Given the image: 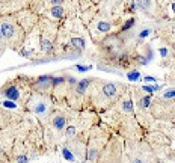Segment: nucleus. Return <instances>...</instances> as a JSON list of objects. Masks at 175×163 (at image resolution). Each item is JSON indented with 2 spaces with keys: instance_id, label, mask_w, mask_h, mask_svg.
I'll return each instance as SVG.
<instances>
[{
  "instance_id": "f257e3e1",
  "label": "nucleus",
  "mask_w": 175,
  "mask_h": 163,
  "mask_svg": "<svg viewBox=\"0 0 175 163\" xmlns=\"http://www.w3.org/2000/svg\"><path fill=\"white\" fill-rule=\"evenodd\" d=\"M51 79L53 77H49V76H42L38 79V82L35 83V89L36 91H47L50 86H53L51 83Z\"/></svg>"
},
{
  "instance_id": "f03ea898",
  "label": "nucleus",
  "mask_w": 175,
  "mask_h": 163,
  "mask_svg": "<svg viewBox=\"0 0 175 163\" xmlns=\"http://www.w3.org/2000/svg\"><path fill=\"white\" fill-rule=\"evenodd\" d=\"M0 30H2L3 38H6V39H12L14 35H15V27L11 23H2V26H0Z\"/></svg>"
},
{
  "instance_id": "7ed1b4c3",
  "label": "nucleus",
  "mask_w": 175,
  "mask_h": 163,
  "mask_svg": "<svg viewBox=\"0 0 175 163\" xmlns=\"http://www.w3.org/2000/svg\"><path fill=\"white\" fill-rule=\"evenodd\" d=\"M103 94H104V97H107V98H115L116 94H118L116 85L115 83H106L103 86Z\"/></svg>"
},
{
  "instance_id": "20e7f679",
  "label": "nucleus",
  "mask_w": 175,
  "mask_h": 163,
  "mask_svg": "<svg viewBox=\"0 0 175 163\" xmlns=\"http://www.w3.org/2000/svg\"><path fill=\"white\" fill-rule=\"evenodd\" d=\"M3 95L6 97V98H9V100H18V97H20V94H18V89L15 88V86H9V88H6L3 91Z\"/></svg>"
},
{
  "instance_id": "39448f33",
  "label": "nucleus",
  "mask_w": 175,
  "mask_h": 163,
  "mask_svg": "<svg viewBox=\"0 0 175 163\" xmlns=\"http://www.w3.org/2000/svg\"><path fill=\"white\" fill-rule=\"evenodd\" d=\"M65 124H67V119H65V116H62V115H57V116L53 119V127L56 130H63L65 128Z\"/></svg>"
},
{
  "instance_id": "423d86ee",
  "label": "nucleus",
  "mask_w": 175,
  "mask_h": 163,
  "mask_svg": "<svg viewBox=\"0 0 175 163\" xmlns=\"http://www.w3.org/2000/svg\"><path fill=\"white\" fill-rule=\"evenodd\" d=\"M47 109H49V106H47V103H45V101H36V103H35V106H33L35 113H38V115H45Z\"/></svg>"
},
{
  "instance_id": "0eeeda50",
  "label": "nucleus",
  "mask_w": 175,
  "mask_h": 163,
  "mask_svg": "<svg viewBox=\"0 0 175 163\" xmlns=\"http://www.w3.org/2000/svg\"><path fill=\"white\" fill-rule=\"evenodd\" d=\"M137 6L144 12H150L152 8V0H137Z\"/></svg>"
},
{
  "instance_id": "6e6552de",
  "label": "nucleus",
  "mask_w": 175,
  "mask_h": 163,
  "mask_svg": "<svg viewBox=\"0 0 175 163\" xmlns=\"http://www.w3.org/2000/svg\"><path fill=\"white\" fill-rule=\"evenodd\" d=\"M51 15H53L55 18L63 17V8L61 6V5H56V6H53V8H51Z\"/></svg>"
},
{
  "instance_id": "1a4fd4ad",
  "label": "nucleus",
  "mask_w": 175,
  "mask_h": 163,
  "mask_svg": "<svg viewBox=\"0 0 175 163\" xmlns=\"http://www.w3.org/2000/svg\"><path fill=\"white\" fill-rule=\"evenodd\" d=\"M88 86H89V80H88V79H83V80H80V83L77 85V92L79 94H83L85 89H86Z\"/></svg>"
},
{
  "instance_id": "9d476101",
  "label": "nucleus",
  "mask_w": 175,
  "mask_h": 163,
  "mask_svg": "<svg viewBox=\"0 0 175 163\" xmlns=\"http://www.w3.org/2000/svg\"><path fill=\"white\" fill-rule=\"evenodd\" d=\"M62 154H63V157H65L68 162H76V157L73 156V152L68 150V148H63L62 150Z\"/></svg>"
},
{
  "instance_id": "9b49d317",
  "label": "nucleus",
  "mask_w": 175,
  "mask_h": 163,
  "mask_svg": "<svg viewBox=\"0 0 175 163\" xmlns=\"http://www.w3.org/2000/svg\"><path fill=\"white\" fill-rule=\"evenodd\" d=\"M71 45L77 47V49H83V47H85V41L82 38H73L71 39Z\"/></svg>"
},
{
  "instance_id": "f8f14e48",
  "label": "nucleus",
  "mask_w": 175,
  "mask_h": 163,
  "mask_svg": "<svg viewBox=\"0 0 175 163\" xmlns=\"http://www.w3.org/2000/svg\"><path fill=\"white\" fill-rule=\"evenodd\" d=\"M110 27H112V26H110L109 23H106V21H100L98 23V30L100 32H109Z\"/></svg>"
},
{
  "instance_id": "ddd939ff",
  "label": "nucleus",
  "mask_w": 175,
  "mask_h": 163,
  "mask_svg": "<svg viewBox=\"0 0 175 163\" xmlns=\"http://www.w3.org/2000/svg\"><path fill=\"white\" fill-rule=\"evenodd\" d=\"M150 103H151V97L150 95H146V97H144V98H142L140 100V107H148V106H150Z\"/></svg>"
},
{
  "instance_id": "4468645a",
  "label": "nucleus",
  "mask_w": 175,
  "mask_h": 163,
  "mask_svg": "<svg viewBox=\"0 0 175 163\" xmlns=\"http://www.w3.org/2000/svg\"><path fill=\"white\" fill-rule=\"evenodd\" d=\"M127 77H128V80L136 82L137 79H139V73H137V71H130L128 74H127Z\"/></svg>"
},
{
  "instance_id": "2eb2a0df",
  "label": "nucleus",
  "mask_w": 175,
  "mask_h": 163,
  "mask_svg": "<svg viewBox=\"0 0 175 163\" xmlns=\"http://www.w3.org/2000/svg\"><path fill=\"white\" fill-rule=\"evenodd\" d=\"M163 98L165 100H169V98H175V91L174 89H168L166 91V94L163 95Z\"/></svg>"
},
{
  "instance_id": "dca6fc26",
  "label": "nucleus",
  "mask_w": 175,
  "mask_h": 163,
  "mask_svg": "<svg viewBox=\"0 0 175 163\" xmlns=\"http://www.w3.org/2000/svg\"><path fill=\"white\" fill-rule=\"evenodd\" d=\"M65 134L68 136V138H71V136L76 134V127H68L67 131H65Z\"/></svg>"
},
{
  "instance_id": "f3484780",
  "label": "nucleus",
  "mask_w": 175,
  "mask_h": 163,
  "mask_svg": "<svg viewBox=\"0 0 175 163\" xmlns=\"http://www.w3.org/2000/svg\"><path fill=\"white\" fill-rule=\"evenodd\" d=\"M124 109L127 110V112H131V110H133V106H131V101H130V100H127V101L124 103Z\"/></svg>"
},
{
  "instance_id": "a211bd4d",
  "label": "nucleus",
  "mask_w": 175,
  "mask_h": 163,
  "mask_svg": "<svg viewBox=\"0 0 175 163\" xmlns=\"http://www.w3.org/2000/svg\"><path fill=\"white\" fill-rule=\"evenodd\" d=\"M2 106L6 107V109H14L15 107V103H12V101H3Z\"/></svg>"
},
{
  "instance_id": "6ab92c4d",
  "label": "nucleus",
  "mask_w": 175,
  "mask_h": 163,
  "mask_svg": "<svg viewBox=\"0 0 175 163\" xmlns=\"http://www.w3.org/2000/svg\"><path fill=\"white\" fill-rule=\"evenodd\" d=\"M133 24H134V20H133V18H130L128 21L125 23V26L122 27V30H127V29H130V27H131V26H133Z\"/></svg>"
},
{
  "instance_id": "aec40b11",
  "label": "nucleus",
  "mask_w": 175,
  "mask_h": 163,
  "mask_svg": "<svg viewBox=\"0 0 175 163\" xmlns=\"http://www.w3.org/2000/svg\"><path fill=\"white\" fill-rule=\"evenodd\" d=\"M157 89H158V86H144V91H146V92H154Z\"/></svg>"
},
{
  "instance_id": "412c9836",
  "label": "nucleus",
  "mask_w": 175,
  "mask_h": 163,
  "mask_svg": "<svg viewBox=\"0 0 175 163\" xmlns=\"http://www.w3.org/2000/svg\"><path fill=\"white\" fill-rule=\"evenodd\" d=\"M17 162L18 163H27V157H26V156H18L17 157Z\"/></svg>"
},
{
  "instance_id": "4be33fe9",
  "label": "nucleus",
  "mask_w": 175,
  "mask_h": 163,
  "mask_svg": "<svg viewBox=\"0 0 175 163\" xmlns=\"http://www.w3.org/2000/svg\"><path fill=\"white\" fill-rule=\"evenodd\" d=\"M150 32H151V30L150 29H145V30H142V32H140V38H145V36H148V35H150Z\"/></svg>"
},
{
  "instance_id": "5701e85b",
  "label": "nucleus",
  "mask_w": 175,
  "mask_h": 163,
  "mask_svg": "<svg viewBox=\"0 0 175 163\" xmlns=\"http://www.w3.org/2000/svg\"><path fill=\"white\" fill-rule=\"evenodd\" d=\"M77 70H79V71H86V70H89V67H83V65H77Z\"/></svg>"
},
{
  "instance_id": "b1692460",
  "label": "nucleus",
  "mask_w": 175,
  "mask_h": 163,
  "mask_svg": "<svg viewBox=\"0 0 175 163\" xmlns=\"http://www.w3.org/2000/svg\"><path fill=\"white\" fill-rule=\"evenodd\" d=\"M62 2H63V0H50V3L55 5V6H56V5H61Z\"/></svg>"
},
{
  "instance_id": "393cba45",
  "label": "nucleus",
  "mask_w": 175,
  "mask_h": 163,
  "mask_svg": "<svg viewBox=\"0 0 175 163\" xmlns=\"http://www.w3.org/2000/svg\"><path fill=\"white\" fill-rule=\"evenodd\" d=\"M144 80H145V82H148V83H151V82H156V79H154V77H148V76H146V77L144 79Z\"/></svg>"
},
{
  "instance_id": "a878e982",
  "label": "nucleus",
  "mask_w": 175,
  "mask_h": 163,
  "mask_svg": "<svg viewBox=\"0 0 175 163\" xmlns=\"http://www.w3.org/2000/svg\"><path fill=\"white\" fill-rule=\"evenodd\" d=\"M160 53H162V56H166L168 51H166V49H162V50H160Z\"/></svg>"
},
{
  "instance_id": "bb28decb",
  "label": "nucleus",
  "mask_w": 175,
  "mask_h": 163,
  "mask_svg": "<svg viewBox=\"0 0 175 163\" xmlns=\"http://www.w3.org/2000/svg\"><path fill=\"white\" fill-rule=\"evenodd\" d=\"M2 43H3V35H2V30H0V45H2Z\"/></svg>"
},
{
  "instance_id": "cd10ccee",
  "label": "nucleus",
  "mask_w": 175,
  "mask_h": 163,
  "mask_svg": "<svg viewBox=\"0 0 175 163\" xmlns=\"http://www.w3.org/2000/svg\"><path fill=\"white\" fill-rule=\"evenodd\" d=\"M133 163H142L140 160H133Z\"/></svg>"
},
{
  "instance_id": "c85d7f7f",
  "label": "nucleus",
  "mask_w": 175,
  "mask_h": 163,
  "mask_svg": "<svg viewBox=\"0 0 175 163\" xmlns=\"http://www.w3.org/2000/svg\"><path fill=\"white\" fill-rule=\"evenodd\" d=\"M172 9H174V12H175V3H172Z\"/></svg>"
}]
</instances>
